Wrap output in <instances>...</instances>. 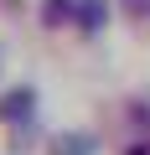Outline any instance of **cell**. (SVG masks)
Masks as SVG:
<instances>
[{
    "label": "cell",
    "instance_id": "1",
    "mask_svg": "<svg viewBox=\"0 0 150 155\" xmlns=\"http://www.w3.org/2000/svg\"><path fill=\"white\" fill-rule=\"evenodd\" d=\"M88 150H93L88 134H62V140L52 145V155H88Z\"/></svg>",
    "mask_w": 150,
    "mask_h": 155
},
{
    "label": "cell",
    "instance_id": "2",
    "mask_svg": "<svg viewBox=\"0 0 150 155\" xmlns=\"http://www.w3.org/2000/svg\"><path fill=\"white\" fill-rule=\"evenodd\" d=\"M83 21H88V26H98V21H104V5H93V0H88V5H83Z\"/></svg>",
    "mask_w": 150,
    "mask_h": 155
}]
</instances>
